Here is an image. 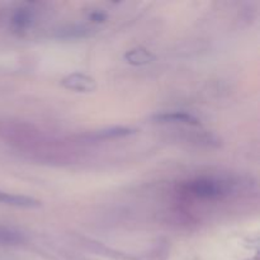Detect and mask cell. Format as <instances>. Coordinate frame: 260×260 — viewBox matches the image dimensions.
<instances>
[{"mask_svg": "<svg viewBox=\"0 0 260 260\" xmlns=\"http://www.w3.org/2000/svg\"><path fill=\"white\" fill-rule=\"evenodd\" d=\"M24 241V235L20 231L9 226L0 225V245H19Z\"/></svg>", "mask_w": 260, "mask_h": 260, "instance_id": "52a82bcc", "label": "cell"}, {"mask_svg": "<svg viewBox=\"0 0 260 260\" xmlns=\"http://www.w3.org/2000/svg\"><path fill=\"white\" fill-rule=\"evenodd\" d=\"M90 20L95 23H103L106 20V14L102 12H94L90 14Z\"/></svg>", "mask_w": 260, "mask_h": 260, "instance_id": "9c48e42d", "label": "cell"}, {"mask_svg": "<svg viewBox=\"0 0 260 260\" xmlns=\"http://www.w3.org/2000/svg\"><path fill=\"white\" fill-rule=\"evenodd\" d=\"M154 121L159 123H179L189 124V126H198L200 121L193 114L187 112H164L154 116Z\"/></svg>", "mask_w": 260, "mask_h": 260, "instance_id": "277c9868", "label": "cell"}, {"mask_svg": "<svg viewBox=\"0 0 260 260\" xmlns=\"http://www.w3.org/2000/svg\"><path fill=\"white\" fill-rule=\"evenodd\" d=\"M61 85L66 89L80 93H90L96 89V83L91 76L81 73H73L61 80Z\"/></svg>", "mask_w": 260, "mask_h": 260, "instance_id": "7a4b0ae2", "label": "cell"}, {"mask_svg": "<svg viewBox=\"0 0 260 260\" xmlns=\"http://www.w3.org/2000/svg\"><path fill=\"white\" fill-rule=\"evenodd\" d=\"M35 22V13L30 8H18L10 17V27L17 32H24L29 29Z\"/></svg>", "mask_w": 260, "mask_h": 260, "instance_id": "3957f363", "label": "cell"}, {"mask_svg": "<svg viewBox=\"0 0 260 260\" xmlns=\"http://www.w3.org/2000/svg\"><path fill=\"white\" fill-rule=\"evenodd\" d=\"M124 58L128 63L134 66H142L147 65L151 61L155 60V56L150 52L149 50L144 47H135L132 50H129L128 52H126Z\"/></svg>", "mask_w": 260, "mask_h": 260, "instance_id": "8992f818", "label": "cell"}, {"mask_svg": "<svg viewBox=\"0 0 260 260\" xmlns=\"http://www.w3.org/2000/svg\"><path fill=\"white\" fill-rule=\"evenodd\" d=\"M135 134V129L127 128V127H112V128L102 129L94 134L93 139L99 140H112V139H119V137H126L129 135Z\"/></svg>", "mask_w": 260, "mask_h": 260, "instance_id": "ba28073f", "label": "cell"}, {"mask_svg": "<svg viewBox=\"0 0 260 260\" xmlns=\"http://www.w3.org/2000/svg\"><path fill=\"white\" fill-rule=\"evenodd\" d=\"M0 203L22 208H36L40 206V202L33 198L20 194H12V193L2 192V190H0Z\"/></svg>", "mask_w": 260, "mask_h": 260, "instance_id": "5b68a950", "label": "cell"}, {"mask_svg": "<svg viewBox=\"0 0 260 260\" xmlns=\"http://www.w3.org/2000/svg\"><path fill=\"white\" fill-rule=\"evenodd\" d=\"M188 189L201 200H220L229 193V187L225 182L207 177L192 180L188 184Z\"/></svg>", "mask_w": 260, "mask_h": 260, "instance_id": "6da1fadb", "label": "cell"}]
</instances>
